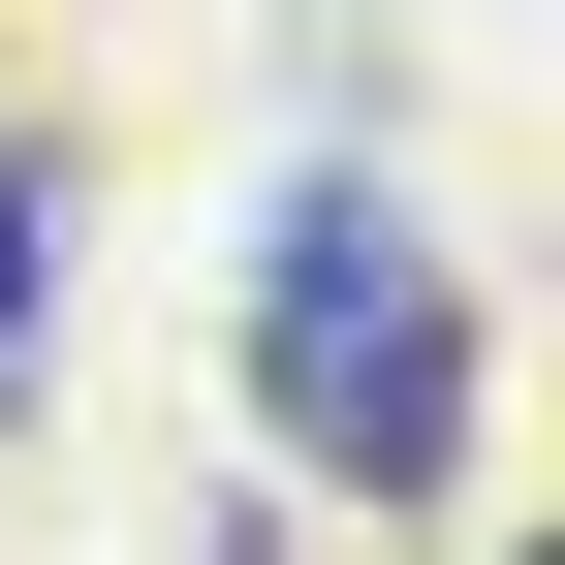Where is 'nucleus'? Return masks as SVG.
<instances>
[{
  "instance_id": "1",
  "label": "nucleus",
  "mask_w": 565,
  "mask_h": 565,
  "mask_svg": "<svg viewBox=\"0 0 565 565\" xmlns=\"http://www.w3.org/2000/svg\"><path fill=\"white\" fill-rule=\"evenodd\" d=\"M252 440L315 471V503H440L471 471V282H440V221H408L377 158H315L252 221Z\"/></svg>"
}]
</instances>
